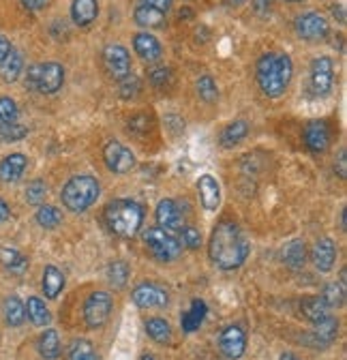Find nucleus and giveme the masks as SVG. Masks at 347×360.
Masks as SVG:
<instances>
[{
	"instance_id": "f257e3e1",
	"label": "nucleus",
	"mask_w": 347,
	"mask_h": 360,
	"mask_svg": "<svg viewBox=\"0 0 347 360\" xmlns=\"http://www.w3.org/2000/svg\"><path fill=\"white\" fill-rule=\"evenodd\" d=\"M249 240L240 232V228L232 221H221L212 230L208 243V255L221 270H234L244 264L249 255Z\"/></svg>"
},
{
	"instance_id": "f03ea898",
	"label": "nucleus",
	"mask_w": 347,
	"mask_h": 360,
	"mask_svg": "<svg viewBox=\"0 0 347 360\" xmlns=\"http://www.w3.org/2000/svg\"><path fill=\"white\" fill-rule=\"evenodd\" d=\"M257 84L268 99H279L292 82V58L287 54H264L257 60Z\"/></svg>"
},
{
	"instance_id": "7ed1b4c3",
	"label": "nucleus",
	"mask_w": 347,
	"mask_h": 360,
	"mask_svg": "<svg viewBox=\"0 0 347 360\" xmlns=\"http://www.w3.org/2000/svg\"><path fill=\"white\" fill-rule=\"evenodd\" d=\"M105 221L107 228L116 236H136L144 221V208L133 200H114L105 206Z\"/></svg>"
},
{
	"instance_id": "20e7f679",
	"label": "nucleus",
	"mask_w": 347,
	"mask_h": 360,
	"mask_svg": "<svg viewBox=\"0 0 347 360\" xmlns=\"http://www.w3.org/2000/svg\"><path fill=\"white\" fill-rule=\"evenodd\" d=\"M99 193H101L99 180L95 176L84 174V176H73L71 180H67V185L63 187V193H60V200L67 206V210L84 212L97 202Z\"/></svg>"
},
{
	"instance_id": "39448f33",
	"label": "nucleus",
	"mask_w": 347,
	"mask_h": 360,
	"mask_svg": "<svg viewBox=\"0 0 347 360\" xmlns=\"http://www.w3.org/2000/svg\"><path fill=\"white\" fill-rule=\"evenodd\" d=\"M144 243L150 249V253L161 262L176 259L183 251V245L178 243V238L163 228H148L144 232Z\"/></svg>"
},
{
	"instance_id": "423d86ee",
	"label": "nucleus",
	"mask_w": 347,
	"mask_h": 360,
	"mask_svg": "<svg viewBox=\"0 0 347 360\" xmlns=\"http://www.w3.org/2000/svg\"><path fill=\"white\" fill-rule=\"evenodd\" d=\"M112 296L107 292H95L89 296L84 304V320L91 328H101L107 324L110 315H112Z\"/></svg>"
},
{
	"instance_id": "0eeeda50",
	"label": "nucleus",
	"mask_w": 347,
	"mask_h": 360,
	"mask_svg": "<svg viewBox=\"0 0 347 360\" xmlns=\"http://www.w3.org/2000/svg\"><path fill=\"white\" fill-rule=\"evenodd\" d=\"M103 60H105V67L110 71V75L120 82L124 79L129 73H131V54H129L126 48H122L120 43H110L105 45L103 50Z\"/></svg>"
},
{
	"instance_id": "6e6552de",
	"label": "nucleus",
	"mask_w": 347,
	"mask_h": 360,
	"mask_svg": "<svg viewBox=\"0 0 347 360\" xmlns=\"http://www.w3.org/2000/svg\"><path fill=\"white\" fill-rule=\"evenodd\" d=\"M328 20L320 13H305V15H300L296 20V32L300 39H305V41H311V43H320L328 37Z\"/></svg>"
},
{
	"instance_id": "1a4fd4ad",
	"label": "nucleus",
	"mask_w": 347,
	"mask_h": 360,
	"mask_svg": "<svg viewBox=\"0 0 347 360\" xmlns=\"http://www.w3.org/2000/svg\"><path fill=\"white\" fill-rule=\"evenodd\" d=\"M334 84V65L328 56H317L311 63V90L317 97H324Z\"/></svg>"
},
{
	"instance_id": "9d476101",
	"label": "nucleus",
	"mask_w": 347,
	"mask_h": 360,
	"mask_svg": "<svg viewBox=\"0 0 347 360\" xmlns=\"http://www.w3.org/2000/svg\"><path fill=\"white\" fill-rule=\"evenodd\" d=\"M103 161L114 174H126L136 167V155L120 142H107L103 148Z\"/></svg>"
},
{
	"instance_id": "9b49d317",
	"label": "nucleus",
	"mask_w": 347,
	"mask_h": 360,
	"mask_svg": "<svg viewBox=\"0 0 347 360\" xmlns=\"http://www.w3.org/2000/svg\"><path fill=\"white\" fill-rule=\"evenodd\" d=\"M65 82V69L60 63H41L39 65V77H37V86L34 90L41 95H54L60 90Z\"/></svg>"
},
{
	"instance_id": "f8f14e48",
	"label": "nucleus",
	"mask_w": 347,
	"mask_h": 360,
	"mask_svg": "<svg viewBox=\"0 0 347 360\" xmlns=\"http://www.w3.org/2000/svg\"><path fill=\"white\" fill-rule=\"evenodd\" d=\"M155 217H157V223H159V228L167 230V232H176L183 228V221H185V214L178 206V202H174L169 198L161 200L157 204V210H155Z\"/></svg>"
},
{
	"instance_id": "ddd939ff",
	"label": "nucleus",
	"mask_w": 347,
	"mask_h": 360,
	"mask_svg": "<svg viewBox=\"0 0 347 360\" xmlns=\"http://www.w3.org/2000/svg\"><path fill=\"white\" fill-rule=\"evenodd\" d=\"M133 302L140 309H159L169 302V294L157 283H142L133 290Z\"/></svg>"
},
{
	"instance_id": "4468645a",
	"label": "nucleus",
	"mask_w": 347,
	"mask_h": 360,
	"mask_svg": "<svg viewBox=\"0 0 347 360\" xmlns=\"http://www.w3.org/2000/svg\"><path fill=\"white\" fill-rule=\"evenodd\" d=\"M219 347L225 358L238 360L247 349V335L240 326H228L219 337Z\"/></svg>"
},
{
	"instance_id": "2eb2a0df",
	"label": "nucleus",
	"mask_w": 347,
	"mask_h": 360,
	"mask_svg": "<svg viewBox=\"0 0 347 360\" xmlns=\"http://www.w3.org/2000/svg\"><path fill=\"white\" fill-rule=\"evenodd\" d=\"M336 245L332 238H320L311 251V259H313V266L320 270V273H330L334 268V262H336Z\"/></svg>"
},
{
	"instance_id": "dca6fc26",
	"label": "nucleus",
	"mask_w": 347,
	"mask_h": 360,
	"mask_svg": "<svg viewBox=\"0 0 347 360\" xmlns=\"http://www.w3.org/2000/svg\"><path fill=\"white\" fill-rule=\"evenodd\" d=\"M305 142L309 150L313 153H324L330 146V127L326 120H313L305 129Z\"/></svg>"
},
{
	"instance_id": "f3484780",
	"label": "nucleus",
	"mask_w": 347,
	"mask_h": 360,
	"mask_svg": "<svg viewBox=\"0 0 347 360\" xmlns=\"http://www.w3.org/2000/svg\"><path fill=\"white\" fill-rule=\"evenodd\" d=\"M133 50L146 63H157L163 56V48H161L159 39L150 32H138L133 37Z\"/></svg>"
},
{
	"instance_id": "a211bd4d",
	"label": "nucleus",
	"mask_w": 347,
	"mask_h": 360,
	"mask_svg": "<svg viewBox=\"0 0 347 360\" xmlns=\"http://www.w3.org/2000/svg\"><path fill=\"white\" fill-rule=\"evenodd\" d=\"M197 191H199V200H202V206L208 210V212H214L221 204V187L216 183V178H212L210 174L202 176L199 183H197Z\"/></svg>"
},
{
	"instance_id": "6ab92c4d",
	"label": "nucleus",
	"mask_w": 347,
	"mask_h": 360,
	"mask_svg": "<svg viewBox=\"0 0 347 360\" xmlns=\"http://www.w3.org/2000/svg\"><path fill=\"white\" fill-rule=\"evenodd\" d=\"M26 165H28V159L22 153H13L5 157L0 161V180H3V183H18L26 172Z\"/></svg>"
},
{
	"instance_id": "aec40b11",
	"label": "nucleus",
	"mask_w": 347,
	"mask_h": 360,
	"mask_svg": "<svg viewBox=\"0 0 347 360\" xmlns=\"http://www.w3.org/2000/svg\"><path fill=\"white\" fill-rule=\"evenodd\" d=\"M99 15L97 0H73L71 5V20L75 26H91Z\"/></svg>"
},
{
	"instance_id": "412c9836",
	"label": "nucleus",
	"mask_w": 347,
	"mask_h": 360,
	"mask_svg": "<svg viewBox=\"0 0 347 360\" xmlns=\"http://www.w3.org/2000/svg\"><path fill=\"white\" fill-rule=\"evenodd\" d=\"M300 311H302V315H305V318L313 326L330 318V307L322 300V296H307V298H302L300 300Z\"/></svg>"
},
{
	"instance_id": "4be33fe9",
	"label": "nucleus",
	"mask_w": 347,
	"mask_h": 360,
	"mask_svg": "<svg viewBox=\"0 0 347 360\" xmlns=\"http://www.w3.org/2000/svg\"><path fill=\"white\" fill-rule=\"evenodd\" d=\"M41 288H43V294H46L48 300L58 298V294L65 288V275L52 264L46 266V270H43V283H41Z\"/></svg>"
},
{
	"instance_id": "5701e85b",
	"label": "nucleus",
	"mask_w": 347,
	"mask_h": 360,
	"mask_svg": "<svg viewBox=\"0 0 347 360\" xmlns=\"http://www.w3.org/2000/svg\"><path fill=\"white\" fill-rule=\"evenodd\" d=\"M206 313H208L206 302L199 300V298H195V300L191 302V309L185 311V313H183V318H181L183 330H185V333H195V330L202 326V322H204V318H206Z\"/></svg>"
},
{
	"instance_id": "b1692460",
	"label": "nucleus",
	"mask_w": 347,
	"mask_h": 360,
	"mask_svg": "<svg viewBox=\"0 0 347 360\" xmlns=\"http://www.w3.org/2000/svg\"><path fill=\"white\" fill-rule=\"evenodd\" d=\"M336 333H339V322L332 318L328 320H324V322H320V324H315V328H313V333L309 335L313 341H311V345H315V347H324V345H328V343H332L334 341V337H336Z\"/></svg>"
},
{
	"instance_id": "393cba45",
	"label": "nucleus",
	"mask_w": 347,
	"mask_h": 360,
	"mask_svg": "<svg viewBox=\"0 0 347 360\" xmlns=\"http://www.w3.org/2000/svg\"><path fill=\"white\" fill-rule=\"evenodd\" d=\"M281 257H283V262H285L289 268L298 270V268L305 266V262H307V245L302 243V240H289V243L283 247Z\"/></svg>"
},
{
	"instance_id": "a878e982",
	"label": "nucleus",
	"mask_w": 347,
	"mask_h": 360,
	"mask_svg": "<svg viewBox=\"0 0 347 360\" xmlns=\"http://www.w3.org/2000/svg\"><path fill=\"white\" fill-rule=\"evenodd\" d=\"M26 318H30L34 326H48L52 322V313L41 298L30 296L26 302Z\"/></svg>"
},
{
	"instance_id": "bb28decb",
	"label": "nucleus",
	"mask_w": 347,
	"mask_h": 360,
	"mask_svg": "<svg viewBox=\"0 0 347 360\" xmlns=\"http://www.w3.org/2000/svg\"><path fill=\"white\" fill-rule=\"evenodd\" d=\"M3 313H5V322L13 328L22 326L26 320V304L18 296H9L3 302Z\"/></svg>"
},
{
	"instance_id": "cd10ccee",
	"label": "nucleus",
	"mask_w": 347,
	"mask_h": 360,
	"mask_svg": "<svg viewBox=\"0 0 347 360\" xmlns=\"http://www.w3.org/2000/svg\"><path fill=\"white\" fill-rule=\"evenodd\" d=\"M24 69V54L18 50H11V54L0 63V77H3L7 84H13Z\"/></svg>"
},
{
	"instance_id": "c85d7f7f",
	"label": "nucleus",
	"mask_w": 347,
	"mask_h": 360,
	"mask_svg": "<svg viewBox=\"0 0 347 360\" xmlns=\"http://www.w3.org/2000/svg\"><path fill=\"white\" fill-rule=\"evenodd\" d=\"M37 349L46 360H56L60 356V337H58V333L52 330V328L43 333L39 337V341H37Z\"/></svg>"
},
{
	"instance_id": "c756f323",
	"label": "nucleus",
	"mask_w": 347,
	"mask_h": 360,
	"mask_svg": "<svg viewBox=\"0 0 347 360\" xmlns=\"http://www.w3.org/2000/svg\"><path fill=\"white\" fill-rule=\"evenodd\" d=\"M136 24L142 28H163L165 26V13L148 7V5H140L133 13Z\"/></svg>"
},
{
	"instance_id": "7c9ffc66",
	"label": "nucleus",
	"mask_w": 347,
	"mask_h": 360,
	"mask_svg": "<svg viewBox=\"0 0 347 360\" xmlns=\"http://www.w3.org/2000/svg\"><path fill=\"white\" fill-rule=\"evenodd\" d=\"M247 133H249V124L244 120H234L221 133V146L223 148H232V146L240 144L247 138Z\"/></svg>"
},
{
	"instance_id": "2f4dec72",
	"label": "nucleus",
	"mask_w": 347,
	"mask_h": 360,
	"mask_svg": "<svg viewBox=\"0 0 347 360\" xmlns=\"http://www.w3.org/2000/svg\"><path fill=\"white\" fill-rule=\"evenodd\" d=\"M0 259H3L5 268L9 270L11 275H22V273H26V268H28V259L18 249H11V247L0 251Z\"/></svg>"
},
{
	"instance_id": "473e14b6",
	"label": "nucleus",
	"mask_w": 347,
	"mask_h": 360,
	"mask_svg": "<svg viewBox=\"0 0 347 360\" xmlns=\"http://www.w3.org/2000/svg\"><path fill=\"white\" fill-rule=\"evenodd\" d=\"M37 223L46 230H56L63 223V212L56 206H39L37 210Z\"/></svg>"
},
{
	"instance_id": "72a5a7b5",
	"label": "nucleus",
	"mask_w": 347,
	"mask_h": 360,
	"mask_svg": "<svg viewBox=\"0 0 347 360\" xmlns=\"http://www.w3.org/2000/svg\"><path fill=\"white\" fill-rule=\"evenodd\" d=\"M146 333L157 343H169L171 341V328L163 318H150L146 322Z\"/></svg>"
},
{
	"instance_id": "f704fd0d",
	"label": "nucleus",
	"mask_w": 347,
	"mask_h": 360,
	"mask_svg": "<svg viewBox=\"0 0 347 360\" xmlns=\"http://www.w3.org/2000/svg\"><path fill=\"white\" fill-rule=\"evenodd\" d=\"M69 360H99V356L91 341L75 339L69 347Z\"/></svg>"
},
{
	"instance_id": "c9c22d12",
	"label": "nucleus",
	"mask_w": 347,
	"mask_h": 360,
	"mask_svg": "<svg viewBox=\"0 0 347 360\" xmlns=\"http://www.w3.org/2000/svg\"><path fill=\"white\" fill-rule=\"evenodd\" d=\"M28 135V129L24 124L18 122H7V124H0V142L11 144V142H20Z\"/></svg>"
},
{
	"instance_id": "e433bc0d",
	"label": "nucleus",
	"mask_w": 347,
	"mask_h": 360,
	"mask_svg": "<svg viewBox=\"0 0 347 360\" xmlns=\"http://www.w3.org/2000/svg\"><path fill=\"white\" fill-rule=\"evenodd\" d=\"M322 300H324L330 309L343 307V302H345V288H341V283H336V281L328 283V285L324 288V292H322Z\"/></svg>"
},
{
	"instance_id": "4c0bfd02",
	"label": "nucleus",
	"mask_w": 347,
	"mask_h": 360,
	"mask_svg": "<svg viewBox=\"0 0 347 360\" xmlns=\"http://www.w3.org/2000/svg\"><path fill=\"white\" fill-rule=\"evenodd\" d=\"M195 88H197V95H199L204 101H208V103L216 101V97H219V88H216V84H214V79H212L210 75H202V77L197 79Z\"/></svg>"
},
{
	"instance_id": "58836bf2",
	"label": "nucleus",
	"mask_w": 347,
	"mask_h": 360,
	"mask_svg": "<svg viewBox=\"0 0 347 360\" xmlns=\"http://www.w3.org/2000/svg\"><path fill=\"white\" fill-rule=\"evenodd\" d=\"M148 79L155 88L159 90H167L171 84H174V75H171V69L167 67H155L148 71Z\"/></svg>"
},
{
	"instance_id": "ea45409f",
	"label": "nucleus",
	"mask_w": 347,
	"mask_h": 360,
	"mask_svg": "<svg viewBox=\"0 0 347 360\" xmlns=\"http://www.w3.org/2000/svg\"><path fill=\"white\" fill-rule=\"evenodd\" d=\"M26 202L28 204H32V206H37V204H41L43 200H46V195H48V185L43 183V180H32V183L26 187Z\"/></svg>"
},
{
	"instance_id": "a19ab883",
	"label": "nucleus",
	"mask_w": 347,
	"mask_h": 360,
	"mask_svg": "<svg viewBox=\"0 0 347 360\" xmlns=\"http://www.w3.org/2000/svg\"><path fill=\"white\" fill-rule=\"evenodd\" d=\"M107 279L112 281V285L116 288H124L126 279H129V268L124 262H112L107 268Z\"/></svg>"
},
{
	"instance_id": "79ce46f5",
	"label": "nucleus",
	"mask_w": 347,
	"mask_h": 360,
	"mask_svg": "<svg viewBox=\"0 0 347 360\" xmlns=\"http://www.w3.org/2000/svg\"><path fill=\"white\" fill-rule=\"evenodd\" d=\"M18 103L11 97H0V124L15 122L18 120Z\"/></svg>"
},
{
	"instance_id": "37998d69",
	"label": "nucleus",
	"mask_w": 347,
	"mask_h": 360,
	"mask_svg": "<svg viewBox=\"0 0 347 360\" xmlns=\"http://www.w3.org/2000/svg\"><path fill=\"white\" fill-rule=\"evenodd\" d=\"M138 93H140V79H138L133 73H129L124 79H120V95H122L124 99L136 97Z\"/></svg>"
},
{
	"instance_id": "c03bdc74",
	"label": "nucleus",
	"mask_w": 347,
	"mask_h": 360,
	"mask_svg": "<svg viewBox=\"0 0 347 360\" xmlns=\"http://www.w3.org/2000/svg\"><path fill=\"white\" fill-rule=\"evenodd\" d=\"M181 236H183V245L187 247V249H199V245H202V234L195 230V228H181Z\"/></svg>"
},
{
	"instance_id": "a18cd8bd",
	"label": "nucleus",
	"mask_w": 347,
	"mask_h": 360,
	"mask_svg": "<svg viewBox=\"0 0 347 360\" xmlns=\"http://www.w3.org/2000/svg\"><path fill=\"white\" fill-rule=\"evenodd\" d=\"M148 129H150V116L146 112H142V114H138L129 120V131L131 133H148Z\"/></svg>"
},
{
	"instance_id": "49530a36",
	"label": "nucleus",
	"mask_w": 347,
	"mask_h": 360,
	"mask_svg": "<svg viewBox=\"0 0 347 360\" xmlns=\"http://www.w3.org/2000/svg\"><path fill=\"white\" fill-rule=\"evenodd\" d=\"M334 172H336V176L341 180L347 178V150L345 148H341L339 155H336V159H334Z\"/></svg>"
},
{
	"instance_id": "de8ad7c7",
	"label": "nucleus",
	"mask_w": 347,
	"mask_h": 360,
	"mask_svg": "<svg viewBox=\"0 0 347 360\" xmlns=\"http://www.w3.org/2000/svg\"><path fill=\"white\" fill-rule=\"evenodd\" d=\"M142 5H148V7H152V9L161 11V13H167L171 9V0H144Z\"/></svg>"
},
{
	"instance_id": "09e8293b",
	"label": "nucleus",
	"mask_w": 347,
	"mask_h": 360,
	"mask_svg": "<svg viewBox=\"0 0 347 360\" xmlns=\"http://www.w3.org/2000/svg\"><path fill=\"white\" fill-rule=\"evenodd\" d=\"M22 5L28 11H41V9H46L50 5V0H22Z\"/></svg>"
},
{
	"instance_id": "8fccbe9b",
	"label": "nucleus",
	"mask_w": 347,
	"mask_h": 360,
	"mask_svg": "<svg viewBox=\"0 0 347 360\" xmlns=\"http://www.w3.org/2000/svg\"><path fill=\"white\" fill-rule=\"evenodd\" d=\"M270 7H273V0H253V9H255V13H259V15L270 13Z\"/></svg>"
},
{
	"instance_id": "3c124183",
	"label": "nucleus",
	"mask_w": 347,
	"mask_h": 360,
	"mask_svg": "<svg viewBox=\"0 0 347 360\" xmlns=\"http://www.w3.org/2000/svg\"><path fill=\"white\" fill-rule=\"evenodd\" d=\"M11 50H13L11 41H9L7 37H0V63H3V60L11 54Z\"/></svg>"
},
{
	"instance_id": "603ef678",
	"label": "nucleus",
	"mask_w": 347,
	"mask_h": 360,
	"mask_svg": "<svg viewBox=\"0 0 347 360\" xmlns=\"http://www.w3.org/2000/svg\"><path fill=\"white\" fill-rule=\"evenodd\" d=\"M9 214H11V208H9V204H7L3 198H0V223L7 221V219H9Z\"/></svg>"
},
{
	"instance_id": "864d4df0",
	"label": "nucleus",
	"mask_w": 347,
	"mask_h": 360,
	"mask_svg": "<svg viewBox=\"0 0 347 360\" xmlns=\"http://www.w3.org/2000/svg\"><path fill=\"white\" fill-rule=\"evenodd\" d=\"M332 15H334V18H339V22H341V24H345V11H343V7H341V5H332Z\"/></svg>"
},
{
	"instance_id": "5fc2aeb1",
	"label": "nucleus",
	"mask_w": 347,
	"mask_h": 360,
	"mask_svg": "<svg viewBox=\"0 0 347 360\" xmlns=\"http://www.w3.org/2000/svg\"><path fill=\"white\" fill-rule=\"evenodd\" d=\"M279 360H300L296 354H292V352H285V354H281V358Z\"/></svg>"
},
{
	"instance_id": "6e6d98bb",
	"label": "nucleus",
	"mask_w": 347,
	"mask_h": 360,
	"mask_svg": "<svg viewBox=\"0 0 347 360\" xmlns=\"http://www.w3.org/2000/svg\"><path fill=\"white\" fill-rule=\"evenodd\" d=\"M142 360H155V358H152V356H144Z\"/></svg>"
},
{
	"instance_id": "4d7b16f0",
	"label": "nucleus",
	"mask_w": 347,
	"mask_h": 360,
	"mask_svg": "<svg viewBox=\"0 0 347 360\" xmlns=\"http://www.w3.org/2000/svg\"><path fill=\"white\" fill-rule=\"evenodd\" d=\"M287 3H302V0H287Z\"/></svg>"
}]
</instances>
